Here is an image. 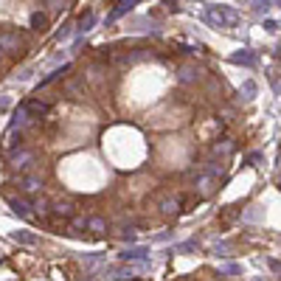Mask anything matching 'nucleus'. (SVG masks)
Masks as SVG:
<instances>
[{
    "label": "nucleus",
    "mask_w": 281,
    "mask_h": 281,
    "mask_svg": "<svg viewBox=\"0 0 281 281\" xmlns=\"http://www.w3.org/2000/svg\"><path fill=\"white\" fill-rule=\"evenodd\" d=\"M71 28H74V25H65V28L56 34V40H67V37H71Z\"/></svg>",
    "instance_id": "393cba45"
},
{
    "label": "nucleus",
    "mask_w": 281,
    "mask_h": 281,
    "mask_svg": "<svg viewBox=\"0 0 281 281\" xmlns=\"http://www.w3.org/2000/svg\"><path fill=\"white\" fill-rule=\"evenodd\" d=\"M51 214L59 217V220H74V217H76V205L71 200H56V202H51Z\"/></svg>",
    "instance_id": "f03ea898"
},
{
    "label": "nucleus",
    "mask_w": 281,
    "mask_h": 281,
    "mask_svg": "<svg viewBox=\"0 0 281 281\" xmlns=\"http://www.w3.org/2000/svg\"><path fill=\"white\" fill-rule=\"evenodd\" d=\"M200 76H202V71H200V67H194V65L180 67V82H197Z\"/></svg>",
    "instance_id": "2eb2a0df"
},
{
    "label": "nucleus",
    "mask_w": 281,
    "mask_h": 281,
    "mask_svg": "<svg viewBox=\"0 0 281 281\" xmlns=\"http://www.w3.org/2000/svg\"><path fill=\"white\" fill-rule=\"evenodd\" d=\"M214 183H217V174H211V171H202L200 178H197V189H200V194H211Z\"/></svg>",
    "instance_id": "9b49d317"
},
{
    "label": "nucleus",
    "mask_w": 281,
    "mask_h": 281,
    "mask_svg": "<svg viewBox=\"0 0 281 281\" xmlns=\"http://www.w3.org/2000/svg\"><path fill=\"white\" fill-rule=\"evenodd\" d=\"M31 160H34V152L23 149V152H17L12 158V166H14V169H25V166H31Z\"/></svg>",
    "instance_id": "ddd939ff"
},
{
    "label": "nucleus",
    "mask_w": 281,
    "mask_h": 281,
    "mask_svg": "<svg viewBox=\"0 0 281 281\" xmlns=\"http://www.w3.org/2000/svg\"><path fill=\"white\" fill-rule=\"evenodd\" d=\"M118 256L124 259V262H129V259H147V251H144V248H129V251H124V253H118Z\"/></svg>",
    "instance_id": "6ab92c4d"
},
{
    "label": "nucleus",
    "mask_w": 281,
    "mask_h": 281,
    "mask_svg": "<svg viewBox=\"0 0 281 281\" xmlns=\"http://www.w3.org/2000/svg\"><path fill=\"white\" fill-rule=\"evenodd\" d=\"M107 220H104V217H87V231L93 233V236H104V233H107Z\"/></svg>",
    "instance_id": "6e6552de"
},
{
    "label": "nucleus",
    "mask_w": 281,
    "mask_h": 281,
    "mask_svg": "<svg viewBox=\"0 0 281 281\" xmlns=\"http://www.w3.org/2000/svg\"><path fill=\"white\" fill-rule=\"evenodd\" d=\"M180 208H183V197H180V194H174V197H166V200L160 202V211H163L166 217H174V214H180Z\"/></svg>",
    "instance_id": "423d86ee"
},
{
    "label": "nucleus",
    "mask_w": 281,
    "mask_h": 281,
    "mask_svg": "<svg viewBox=\"0 0 281 281\" xmlns=\"http://www.w3.org/2000/svg\"><path fill=\"white\" fill-rule=\"evenodd\" d=\"M20 45H23V40H20L17 34H0V48H3V54H12Z\"/></svg>",
    "instance_id": "9d476101"
},
{
    "label": "nucleus",
    "mask_w": 281,
    "mask_h": 281,
    "mask_svg": "<svg viewBox=\"0 0 281 281\" xmlns=\"http://www.w3.org/2000/svg\"><path fill=\"white\" fill-rule=\"evenodd\" d=\"M233 152V140L222 138L220 144H214V155H231Z\"/></svg>",
    "instance_id": "aec40b11"
},
{
    "label": "nucleus",
    "mask_w": 281,
    "mask_h": 281,
    "mask_svg": "<svg viewBox=\"0 0 281 281\" xmlns=\"http://www.w3.org/2000/svg\"><path fill=\"white\" fill-rule=\"evenodd\" d=\"M194 248H197V244H194V242H186V244H180L178 251H194Z\"/></svg>",
    "instance_id": "a878e982"
},
{
    "label": "nucleus",
    "mask_w": 281,
    "mask_h": 281,
    "mask_svg": "<svg viewBox=\"0 0 281 281\" xmlns=\"http://www.w3.org/2000/svg\"><path fill=\"white\" fill-rule=\"evenodd\" d=\"M96 25V12H87L79 17V23H76V34H87V31Z\"/></svg>",
    "instance_id": "f8f14e48"
},
{
    "label": "nucleus",
    "mask_w": 281,
    "mask_h": 281,
    "mask_svg": "<svg viewBox=\"0 0 281 281\" xmlns=\"http://www.w3.org/2000/svg\"><path fill=\"white\" fill-rule=\"evenodd\" d=\"M138 3H140V0H118V6L113 9L110 14H107V23H116L118 17H124L127 12H132V9L138 6Z\"/></svg>",
    "instance_id": "20e7f679"
},
{
    "label": "nucleus",
    "mask_w": 281,
    "mask_h": 281,
    "mask_svg": "<svg viewBox=\"0 0 281 281\" xmlns=\"http://www.w3.org/2000/svg\"><path fill=\"white\" fill-rule=\"evenodd\" d=\"M231 62H233V65H244V67H251V65H256V51H251V48L233 51V54H231Z\"/></svg>",
    "instance_id": "39448f33"
},
{
    "label": "nucleus",
    "mask_w": 281,
    "mask_h": 281,
    "mask_svg": "<svg viewBox=\"0 0 281 281\" xmlns=\"http://www.w3.org/2000/svg\"><path fill=\"white\" fill-rule=\"evenodd\" d=\"M270 82H273V90L281 96V76H275V74H273V76H270Z\"/></svg>",
    "instance_id": "b1692460"
},
{
    "label": "nucleus",
    "mask_w": 281,
    "mask_h": 281,
    "mask_svg": "<svg viewBox=\"0 0 281 281\" xmlns=\"http://www.w3.org/2000/svg\"><path fill=\"white\" fill-rule=\"evenodd\" d=\"M12 239L17 244H34V242H37V236H34V233H28V231H14Z\"/></svg>",
    "instance_id": "a211bd4d"
},
{
    "label": "nucleus",
    "mask_w": 281,
    "mask_h": 281,
    "mask_svg": "<svg viewBox=\"0 0 281 281\" xmlns=\"http://www.w3.org/2000/svg\"><path fill=\"white\" fill-rule=\"evenodd\" d=\"M0 59H3V48H0Z\"/></svg>",
    "instance_id": "cd10ccee"
},
{
    "label": "nucleus",
    "mask_w": 281,
    "mask_h": 281,
    "mask_svg": "<svg viewBox=\"0 0 281 281\" xmlns=\"http://www.w3.org/2000/svg\"><path fill=\"white\" fill-rule=\"evenodd\" d=\"M67 71H71V65H62V67H54V71H51L48 76H45V79H40V87H48L51 82H56V79H62V76L67 74Z\"/></svg>",
    "instance_id": "4468645a"
},
{
    "label": "nucleus",
    "mask_w": 281,
    "mask_h": 281,
    "mask_svg": "<svg viewBox=\"0 0 281 281\" xmlns=\"http://www.w3.org/2000/svg\"><path fill=\"white\" fill-rule=\"evenodd\" d=\"M242 93H244V98H253V96H256V82L248 79V82L242 85Z\"/></svg>",
    "instance_id": "4be33fe9"
},
{
    "label": "nucleus",
    "mask_w": 281,
    "mask_h": 281,
    "mask_svg": "<svg viewBox=\"0 0 281 281\" xmlns=\"http://www.w3.org/2000/svg\"><path fill=\"white\" fill-rule=\"evenodd\" d=\"M31 205H34V214H37V217H48V214H51V202L45 200V197H40V200H34V202H31Z\"/></svg>",
    "instance_id": "f3484780"
},
{
    "label": "nucleus",
    "mask_w": 281,
    "mask_h": 281,
    "mask_svg": "<svg viewBox=\"0 0 281 281\" xmlns=\"http://www.w3.org/2000/svg\"><path fill=\"white\" fill-rule=\"evenodd\" d=\"M17 186L25 191V194H40V191H43V178H40V174H25Z\"/></svg>",
    "instance_id": "7ed1b4c3"
},
{
    "label": "nucleus",
    "mask_w": 281,
    "mask_h": 281,
    "mask_svg": "<svg viewBox=\"0 0 281 281\" xmlns=\"http://www.w3.org/2000/svg\"><path fill=\"white\" fill-rule=\"evenodd\" d=\"M25 107H28V113H31L34 118H37V116H45V113L51 110L45 101H25Z\"/></svg>",
    "instance_id": "dca6fc26"
},
{
    "label": "nucleus",
    "mask_w": 281,
    "mask_h": 281,
    "mask_svg": "<svg viewBox=\"0 0 281 281\" xmlns=\"http://www.w3.org/2000/svg\"><path fill=\"white\" fill-rule=\"evenodd\" d=\"M205 20L217 28H233L239 23V12L233 6H208Z\"/></svg>",
    "instance_id": "f257e3e1"
},
{
    "label": "nucleus",
    "mask_w": 281,
    "mask_h": 281,
    "mask_svg": "<svg viewBox=\"0 0 281 281\" xmlns=\"http://www.w3.org/2000/svg\"><path fill=\"white\" fill-rule=\"evenodd\" d=\"M31 121H34V116H31L28 107L23 104V107H17V113H14V118H12V129H23L25 124H31Z\"/></svg>",
    "instance_id": "0eeeda50"
},
{
    "label": "nucleus",
    "mask_w": 281,
    "mask_h": 281,
    "mask_svg": "<svg viewBox=\"0 0 281 281\" xmlns=\"http://www.w3.org/2000/svg\"><path fill=\"white\" fill-rule=\"evenodd\" d=\"M9 208H12V214H17V217H23V220H28L34 211H31V202H25V200H9Z\"/></svg>",
    "instance_id": "1a4fd4ad"
},
{
    "label": "nucleus",
    "mask_w": 281,
    "mask_h": 281,
    "mask_svg": "<svg viewBox=\"0 0 281 281\" xmlns=\"http://www.w3.org/2000/svg\"><path fill=\"white\" fill-rule=\"evenodd\" d=\"M71 228H74L76 233L87 231V217H74V220H71Z\"/></svg>",
    "instance_id": "412c9836"
},
{
    "label": "nucleus",
    "mask_w": 281,
    "mask_h": 281,
    "mask_svg": "<svg viewBox=\"0 0 281 281\" xmlns=\"http://www.w3.org/2000/svg\"><path fill=\"white\" fill-rule=\"evenodd\" d=\"M48 23V20H45V14H31V28H43V25Z\"/></svg>",
    "instance_id": "5701e85b"
},
{
    "label": "nucleus",
    "mask_w": 281,
    "mask_h": 281,
    "mask_svg": "<svg viewBox=\"0 0 281 281\" xmlns=\"http://www.w3.org/2000/svg\"><path fill=\"white\" fill-rule=\"evenodd\" d=\"M264 25H267V31H278V23H273V20H267Z\"/></svg>",
    "instance_id": "bb28decb"
}]
</instances>
